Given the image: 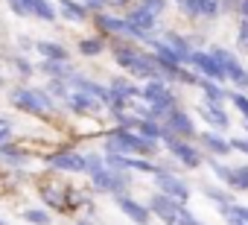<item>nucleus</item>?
<instances>
[{
	"instance_id": "nucleus-16",
	"label": "nucleus",
	"mask_w": 248,
	"mask_h": 225,
	"mask_svg": "<svg viewBox=\"0 0 248 225\" xmlns=\"http://www.w3.org/2000/svg\"><path fill=\"white\" fill-rule=\"evenodd\" d=\"M199 141L207 146V152H210V155H228V152H231V144H228L225 138L213 135V132H204V135H199Z\"/></svg>"
},
{
	"instance_id": "nucleus-6",
	"label": "nucleus",
	"mask_w": 248,
	"mask_h": 225,
	"mask_svg": "<svg viewBox=\"0 0 248 225\" xmlns=\"http://www.w3.org/2000/svg\"><path fill=\"white\" fill-rule=\"evenodd\" d=\"M47 167L64 170V173H85L88 161H85V155H76V152H53V155H47Z\"/></svg>"
},
{
	"instance_id": "nucleus-47",
	"label": "nucleus",
	"mask_w": 248,
	"mask_h": 225,
	"mask_svg": "<svg viewBox=\"0 0 248 225\" xmlns=\"http://www.w3.org/2000/svg\"><path fill=\"white\" fill-rule=\"evenodd\" d=\"M225 219H228L231 225H248V222H242V219H236V216H225Z\"/></svg>"
},
{
	"instance_id": "nucleus-12",
	"label": "nucleus",
	"mask_w": 248,
	"mask_h": 225,
	"mask_svg": "<svg viewBox=\"0 0 248 225\" xmlns=\"http://www.w3.org/2000/svg\"><path fill=\"white\" fill-rule=\"evenodd\" d=\"M67 105L73 108V111H79V114H96V111L102 108V102L96 99V96H91V94H85V91H70L67 94Z\"/></svg>"
},
{
	"instance_id": "nucleus-19",
	"label": "nucleus",
	"mask_w": 248,
	"mask_h": 225,
	"mask_svg": "<svg viewBox=\"0 0 248 225\" xmlns=\"http://www.w3.org/2000/svg\"><path fill=\"white\" fill-rule=\"evenodd\" d=\"M138 56H140V50L132 47V44H117V47H114V59H117V64H120V67H126V70L132 67V62H135Z\"/></svg>"
},
{
	"instance_id": "nucleus-44",
	"label": "nucleus",
	"mask_w": 248,
	"mask_h": 225,
	"mask_svg": "<svg viewBox=\"0 0 248 225\" xmlns=\"http://www.w3.org/2000/svg\"><path fill=\"white\" fill-rule=\"evenodd\" d=\"M105 6H129V0H105Z\"/></svg>"
},
{
	"instance_id": "nucleus-18",
	"label": "nucleus",
	"mask_w": 248,
	"mask_h": 225,
	"mask_svg": "<svg viewBox=\"0 0 248 225\" xmlns=\"http://www.w3.org/2000/svg\"><path fill=\"white\" fill-rule=\"evenodd\" d=\"M59 12H62V18H67V21H82V18L88 15V9L79 3V0H59Z\"/></svg>"
},
{
	"instance_id": "nucleus-9",
	"label": "nucleus",
	"mask_w": 248,
	"mask_h": 225,
	"mask_svg": "<svg viewBox=\"0 0 248 225\" xmlns=\"http://www.w3.org/2000/svg\"><path fill=\"white\" fill-rule=\"evenodd\" d=\"M117 199V205H120V210L126 213L132 222H138V225H146L149 219H152V213H149V208L146 205H140V202H135L132 196H126V193H117L114 196Z\"/></svg>"
},
{
	"instance_id": "nucleus-45",
	"label": "nucleus",
	"mask_w": 248,
	"mask_h": 225,
	"mask_svg": "<svg viewBox=\"0 0 248 225\" xmlns=\"http://www.w3.org/2000/svg\"><path fill=\"white\" fill-rule=\"evenodd\" d=\"M15 64H18V67H21V70H24V73H30V70H32V67H30V64H27V62H21V59H15Z\"/></svg>"
},
{
	"instance_id": "nucleus-50",
	"label": "nucleus",
	"mask_w": 248,
	"mask_h": 225,
	"mask_svg": "<svg viewBox=\"0 0 248 225\" xmlns=\"http://www.w3.org/2000/svg\"><path fill=\"white\" fill-rule=\"evenodd\" d=\"M0 88H3V76H0Z\"/></svg>"
},
{
	"instance_id": "nucleus-40",
	"label": "nucleus",
	"mask_w": 248,
	"mask_h": 225,
	"mask_svg": "<svg viewBox=\"0 0 248 225\" xmlns=\"http://www.w3.org/2000/svg\"><path fill=\"white\" fill-rule=\"evenodd\" d=\"M231 149H236V152L248 155V141H245V138H236V141H231Z\"/></svg>"
},
{
	"instance_id": "nucleus-51",
	"label": "nucleus",
	"mask_w": 248,
	"mask_h": 225,
	"mask_svg": "<svg viewBox=\"0 0 248 225\" xmlns=\"http://www.w3.org/2000/svg\"><path fill=\"white\" fill-rule=\"evenodd\" d=\"M0 225H6V222H3V219H0Z\"/></svg>"
},
{
	"instance_id": "nucleus-8",
	"label": "nucleus",
	"mask_w": 248,
	"mask_h": 225,
	"mask_svg": "<svg viewBox=\"0 0 248 225\" xmlns=\"http://www.w3.org/2000/svg\"><path fill=\"white\" fill-rule=\"evenodd\" d=\"M164 129L178 135V138H193L196 135V126L190 120V114H184V111H178V108H172L170 114L164 117Z\"/></svg>"
},
{
	"instance_id": "nucleus-38",
	"label": "nucleus",
	"mask_w": 248,
	"mask_h": 225,
	"mask_svg": "<svg viewBox=\"0 0 248 225\" xmlns=\"http://www.w3.org/2000/svg\"><path fill=\"white\" fill-rule=\"evenodd\" d=\"M178 6H181V12H184V15H199L196 0H178Z\"/></svg>"
},
{
	"instance_id": "nucleus-28",
	"label": "nucleus",
	"mask_w": 248,
	"mask_h": 225,
	"mask_svg": "<svg viewBox=\"0 0 248 225\" xmlns=\"http://www.w3.org/2000/svg\"><path fill=\"white\" fill-rule=\"evenodd\" d=\"M231 187L236 190H248V167H236L231 176Z\"/></svg>"
},
{
	"instance_id": "nucleus-15",
	"label": "nucleus",
	"mask_w": 248,
	"mask_h": 225,
	"mask_svg": "<svg viewBox=\"0 0 248 225\" xmlns=\"http://www.w3.org/2000/svg\"><path fill=\"white\" fill-rule=\"evenodd\" d=\"M199 114H202L210 126H216V129H225V126H228V114L222 111V105L204 102V105H199Z\"/></svg>"
},
{
	"instance_id": "nucleus-49",
	"label": "nucleus",
	"mask_w": 248,
	"mask_h": 225,
	"mask_svg": "<svg viewBox=\"0 0 248 225\" xmlns=\"http://www.w3.org/2000/svg\"><path fill=\"white\" fill-rule=\"evenodd\" d=\"M76 225H91V222H88V219H79V222H76Z\"/></svg>"
},
{
	"instance_id": "nucleus-41",
	"label": "nucleus",
	"mask_w": 248,
	"mask_h": 225,
	"mask_svg": "<svg viewBox=\"0 0 248 225\" xmlns=\"http://www.w3.org/2000/svg\"><path fill=\"white\" fill-rule=\"evenodd\" d=\"M82 6L91 9V12H99V9L105 6V0H82Z\"/></svg>"
},
{
	"instance_id": "nucleus-43",
	"label": "nucleus",
	"mask_w": 248,
	"mask_h": 225,
	"mask_svg": "<svg viewBox=\"0 0 248 225\" xmlns=\"http://www.w3.org/2000/svg\"><path fill=\"white\" fill-rule=\"evenodd\" d=\"M236 85H239V88H248V70H245V67H242V73H239Z\"/></svg>"
},
{
	"instance_id": "nucleus-39",
	"label": "nucleus",
	"mask_w": 248,
	"mask_h": 225,
	"mask_svg": "<svg viewBox=\"0 0 248 225\" xmlns=\"http://www.w3.org/2000/svg\"><path fill=\"white\" fill-rule=\"evenodd\" d=\"M9 6H12L15 15H30L27 12V0H9Z\"/></svg>"
},
{
	"instance_id": "nucleus-30",
	"label": "nucleus",
	"mask_w": 248,
	"mask_h": 225,
	"mask_svg": "<svg viewBox=\"0 0 248 225\" xmlns=\"http://www.w3.org/2000/svg\"><path fill=\"white\" fill-rule=\"evenodd\" d=\"M222 213H225V216H236V219L248 222V208H245V205H222Z\"/></svg>"
},
{
	"instance_id": "nucleus-22",
	"label": "nucleus",
	"mask_w": 248,
	"mask_h": 225,
	"mask_svg": "<svg viewBox=\"0 0 248 225\" xmlns=\"http://www.w3.org/2000/svg\"><path fill=\"white\" fill-rule=\"evenodd\" d=\"M41 70H44V73H50V76H56V79H67V76H70V64H67V62H53V59H44Z\"/></svg>"
},
{
	"instance_id": "nucleus-29",
	"label": "nucleus",
	"mask_w": 248,
	"mask_h": 225,
	"mask_svg": "<svg viewBox=\"0 0 248 225\" xmlns=\"http://www.w3.org/2000/svg\"><path fill=\"white\" fill-rule=\"evenodd\" d=\"M164 44H167V47H172V50H178V53H187V56L193 53V50L187 47V41H184L181 35H172V32H167V41H164Z\"/></svg>"
},
{
	"instance_id": "nucleus-10",
	"label": "nucleus",
	"mask_w": 248,
	"mask_h": 225,
	"mask_svg": "<svg viewBox=\"0 0 248 225\" xmlns=\"http://www.w3.org/2000/svg\"><path fill=\"white\" fill-rule=\"evenodd\" d=\"M96 27L108 35H132V38H143L126 18H111V15H96Z\"/></svg>"
},
{
	"instance_id": "nucleus-27",
	"label": "nucleus",
	"mask_w": 248,
	"mask_h": 225,
	"mask_svg": "<svg viewBox=\"0 0 248 225\" xmlns=\"http://www.w3.org/2000/svg\"><path fill=\"white\" fill-rule=\"evenodd\" d=\"M196 9H199V15H204V18H216L219 15V0H196Z\"/></svg>"
},
{
	"instance_id": "nucleus-7",
	"label": "nucleus",
	"mask_w": 248,
	"mask_h": 225,
	"mask_svg": "<svg viewBox=\"0 0 248 225\" xmlns=\"http://www.w3.org/2000/svg\"><path fill=\"white\" fill-rule=\"evenodd\" d=\"M146 208H149V213H152V216H161L167 225H172V222H175V216H178V210H181L184 205H178L175 199H170V196H164V193H155V196L149 199V205H146Z\"/></svg>"
},
{
	"instance_id": "nucleus-21",
	"label": "nucleus",
	"mask_w": 248,
	"mask_h": 225,
	"mask_svg": "<svg viewBox=\"0 0 248 225\" xmlns=\"http://www.w3.org/2000/svg\"><path fill=\"white\" fill-rule=\"evenodd\" d=\"M196 85H202V91H204L207 102H213V105H222V99H228V94L219 88V82H210V79H199Z\"/></svg>"
},
{
	"instance_id": "nucleus-23",
	"label": "nucleus",
	"mask_w": 248,
	"mask_h": 225,
	"mask_svg": "<svg viewBox=\"0 0 248 225\" xmlns=\"http://www.w3.org/2000/svg\"><path fill=\"white\" fill-rule=\"evenodd\" d=\"M59 190H62L59 184H50V187H44V193H41V196H44V202H47V205H53L56 210H64V208H67V202H64V193H59Z\"/></svg>"
},
{
	"instance_id": "nucleus-33",
	"label": "nucleus",
	"mask_w": 248,
	"mask_h": 225,
	"mask_svg": "<svg viewBox=\"0 0 248 225\" xmlns=\"http://www.w3.org/2000/svg\"><path fill=\"white\" fill-rule=\"evenodd\" d=\"M24 219H27V222H32V225H50V216H47L44 210H27V213H24Z\"/></svg>"
},
{
	"instance_id": "nucleus-1",
	"label": "nucleus",
	"mask_w": 248,
	"mask_h": 225,
	"mask_svg": "<svg viewBox=\"0 0 248 225\" xmlns=\"http://www.w3.org/2000/svg\"><path fill=\"white\" fill-rule=\"evenodd\" d=\"M88 161V176H91V181H93V187L96 190H102V193H123L129 187V176H123L120 170H114V167H108V164H102V158H96V155H88L85 158Z\"/></svg>"
},
{
	"instance_id": "nucleus-48",
	"label": "nucleus",
	"mask_w": 248,
	"mask_h": 225,
	"mask_svg": "<svg viewBox=\"0 0 248 225\" xmlns=\"http://www.w3.org/2000/svg\"><path fill=\"white\" fill-rule=\"evenodd\" d=\"M6 132H9V129H0V144H3V138H6Z\"/></svg>"
},
{
	"instance_id": "nucleus-20",
	"label": "nucleus",
	"mask_w": 248,
	"mask_h": 225,
	"mask_svg": "<svg viewBox=\"0 0 248 225\" xmlns=\"http://www.w3.org/2000/svg\"><path fill=\"white\" fill-rule=\"evenodd\" d=\"M38 47V53L44 56V59H53V62H67L70 59V53L62 47V44H50V41H38L35 44Z\"/></svg>"
},
{
	"instance_id": "nucleus-52",
	"label": "nucleus",
	"mask_w": 248,
	"mask_h": 225,
	"mask_svg": "<svg viewBox=\"0 0 248 225\" xmlns=\"http://www.w3.org/2000/svg\"><path fill=\"white\" fill-rule=\"evenodd\" d=\"M245 126H248V117H245Z\"/></svg>"
},
{
	"instance_id": "nucleus-17",
	"label": "nucleus",
	"mask_w": 248,
	"mask_h": 225,
	"mask_svg": "<svg viewBox=\"0 0 248 225\" xmlns=\"http://www.w3.org/2000/svg\"><path fill=\"white\" fill-rule=\"evenodd\" d=\"M27 12L41 18V21H53L56 18V9H53L50 0H27Z\"/></svg>"
},
{
	"instance_id": "nucleus-26",
	"label": "nucleus",
	"mask_w": 248,
	"mask_h": 225,
	"mask_svg": "<svg viewBox=\"0 0 248 225\" xmlns=\"http://www.w3.org/2000/svg\"><path fill=\"white\" fill-rule=\"evenodd\" d=\"M102 47H105V44H102L99 38H82V41H79V53H82V56H99Z\"/></svg>"
},
{
	"instance_id": "nucleus-37",
	"label": "nucleus",
	"mask_w": 248,
	"mask_h": 225,
	"mask_svg": "<svg viewBox=\"0 0 248 225\" xmlns=\"http://www.w3.org/2000/svg\"><path fill=\"white\" fill-rule=\"evenodd\" d=\"M204 193H207V196H210V199H216V202H219V205H231V202H228V193H222V190H219V187H207V190H204Z\"/></svg>"
},
{
	"instance_id": "nucleus-24",
	"label": "nucleus",
	"mask_w": 248,
	"mask_h": 225,
	"mask_svg": "<svg viewBox=\"0 0 248 225\" xmlns=\"http://www.w3.org/2000/svg\"><path fill=\"white\" fill-rule=\"evenodd\" d=\"M108 91H111V94H117V96H123V99H129V96H140V91H138L135 85H129L126 79H120V76L111 82V88H108Z\"/></svg>"
},
{
	"instance_id": "nucleus-35",
	"label": "nucleus",
	"mask_w": 248,
	"mask_h": 225,
	"mask_svg": "<svg viewBox=\"0 0 248 225\" xmlns=\"http://www.w3.org/2000/svg\"><path fill=\"white\" fill-rule=\"evenodd\" d=\"M213 173L222 178V181H228L231 184V176H233V167H225V164H213Z\"/></svg>"
},
{
	"instance_id": "nucleus-46",
	"label": "nucleus",
	"mask_w": 248,
	"mask_h": 225,
	"mask_svg": "<svg viewBox=\"0 0 248 225\" xmlns=\"http://www.w3.org/2000/svg\"><path fill=\"white\" fill-rule=\"evenodd\" d=\"M219 6H225V9H233V6H236V0H219Z\"/></svg>"
},
{
	"instance_id": "nucleus-42",
	"label": "nucleus",
	"mask_w": 248,
	"mask_h": 225,
	"mask_svg": "<svg viewBox=\"0 0 248 225\" xmlns=\"http://www.w3.org/2000/svg\"><path fill=\"white\" fill-rule=\"evenodd\" d=\"M242 18H248V0H236V6H233Z\"/></svg>"
},
{
	"instance_id": "nucleus-25",
	"label": "nucleus",
	"mask_w": 248,
	"mask_h": 225,
	"mask_svg": "<svg viewBox=\"0 0 248 225\" xmlns=\"http://www.w3.org/2000/svg\"><path fill=\"white\" fill-rule=\"evenodd\" d=\"M161 132H164V126H161L155 117H146V120H140V135H143V138H149V141H158V138H161Z\"/></svg>"
},
{
	"instance_id": "nucleus-34",
	"label": "nucleus",
	"mask_w": 248,
	"mask_h": 225,
	"mask_svg": "<svg viewBox=\"0 0 248 225\" xmlns=\"http://www.w3.org/2000/svg\"><path fill=\"white\" fill-rule=\"evenodd\" d=\"M172 225H202V222H199V219H196V216H193V213H190V210H184V208H181V210H178V216H175V222H172Z\"/></svg>"
},
{
	"instance_id": "nucleus-5",
	"label": "nucleus",
	"mask_w": 248,
	"mask_h": 225,
	"mask_svg": "<svg viewBox=\"0 0 248 225\" xmlns=\"http://www.w3.org/2000/svg\"><path fill=\"white\" fill-rule=\"evenodd\" d=\"M155 181H158V187H161V193L164 196H170V199H175L178 205H184L187 199H190V187L178 178V176H172V173H164V170H158L155 173Z\"/></svg>"
},
{
	"instance_id": "nucleus-36",
	"label": "nucleus",
	"mask_w": 248,
	"mask_h": 225,
	"mask_svg": "<svg viewBox=\"0 0 248 225\" xmlns=\"http://www.w3.org/2000/svg\"><path fill=\"white\" fill-rule=\"evenodd\" d=\"M236 41H239V47H245V50H248V18H242L239 32H236Z\"/></svg>"
},
{
	"instance_id": "nucleus-11",
	"label": "nucleus",
	"mask_w": 248,
	"mask_h": 225,
	"mask_svg": "<svg viewBox=\"0 0 248 225\" xmlns=\"http://www.w3.org/2000/svg\"><path fill=\"white\" fill-rule=\"evenodd\" d=\"M190 64H196L204 76H213V82H225V79H228L225 70H222V64H219L210 53H190Z\"/></svg>"
},
{
	"instance_id": "nucleus-13",
	"label": "nucleus",
	"mask_w": 248,
	"mask_h": 225,
	"mask_svg": "<svg viewBox=\"0 0 248 225\" xmlns=\"http://www.w3.org/2000/svg\"><path fill=\"white\" fill-rule=\"evenodd\" d=\"M126 21H129V24H132L140 35H143V41H152L149 30H155V21H158L155 15H149L146 9H140V6H138V9H132V12L126 15Z\"/></svg>"
},
{
	"instance_id": "nucleus-32",
	"label": "nucleus",
	"mask_w": 248,
	"mask_h": 225,
	"mask_svg": "<svg viewBox=\"0 0 248 225\" xmlns=\"http://www.w3.org/2000/svg\"><path fill=\"white\" fill-rule=\"evenodd\" d=\"M140 9H146L149 15H161L164 9H167V0H140Z\"/></svg>"
},
{
	"instance_id": "nucleus-14",
	"label": "nucleus",
	"mask_w": 248,
	"mask_h": 225,
	"mask_svg": "<svg viewBox=\"0 0 248 225\" xmlns=\"http://www.w3.org/2000/svg\"><path fill=\"white\" fill-rule=\"evenodd\" d=\"M210 56L222 64V70H225V76H228V79H233V82L239 79L242 64L236 62V56H233V53H228V50H222V47H213V50H210Z\"/></svg>"
},
{
	"instance_id": "nucleus-2",
	"label": "nucleus",
	"mask_w": 248,
	"mask_h": 225,
	"mask_svg": "<svg viewBox=\"0 0 248 225\" xmlns=\"http://www.w3.org/2000/svg\"><path fill=\"white\" fill-rule=\"evenodd\" d=\"M105 149L108 152H117V155H132V152H140V155H152L158 146L155 141L143 138V135H132L129 129H117L105 138Z\"/></svg>"
},
{
	"instance_id": "nucleus-3",
	"label": "nucleus",
	"mask_w": 248,
	"mask_h": 225,
	"mask_svg": "<svg viewBox=\"0 0 248 225\" xmlns=\"http://www.w3.org/2000/svg\"><path fill=\"white\" fill-rule=\"evenodd\" d=\"M12 102H15V108L27 111V114H38V117L47 114V111H53L50 94H44L38 88H15L12 91Z\"/></svg>"
},
{
	"instance_id": "nucleus-31",
	"label": "nucleus",
	"mask_w": 248,
	"mask_h": 225,
	"mask_svg": "<svg viewBox=\"0 0 248 225\" xmlns=\"http://www.w3.org/2000/svg\"><path fill=\"white\" fill-rule=\"evenodd\" d=\"M228 99L236 105V111H239V114H245V117H248V96H245L242 91H233V94H228Z\"/></svg>"
},
{
	"instance_id": "nucleus-4",
	"label": "nucleus",
	"mask_w": 248,
	"mask_h": 225,
	"mask_svg": "<svg viewBox=\"0 0 248 225\" xmlns=\"http://www.w3.org/2000/svg\"><path fill=\"white\" fill-rule=\"evenodd\" d=\"M161 138H164V144H167V149L184 164V167H190V170H196L199 164H202V155H199V149L196 146H190L184 138H178V135H172V132H161Z\"/></svg>"
}]
</instances>
